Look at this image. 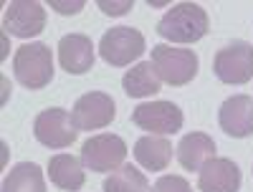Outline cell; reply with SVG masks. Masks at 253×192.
Masks as SVG:
<instances>
[{
  "label": "cell",
  "mask_w": 253,
  "mask_h": 192,
  "mask_svg": "<svg viewBox=\"0 0 253 192\" xmlns=\"http://www.w3.org/2000/svg\"><path fill=\"white\" fill-rule=\"evenodd\" d=\"M3 28L15 38H33L46 28V10L36 0H13L5 8Z\"/></svg>",
  "instance_id": "cell-10"
},
{
  "label": "cell",
  "mask_w": 253,
  "mask_h": 192,
  "mask_svg": "<svg viewBox=\"0 0 253 192\" xmlns=\"http://www.w3.org/2000/svg\"><path fill=\"white\" fill-rule=\"evenodd\" d=\"M3 192H46L43 169L36 162L15 164L3 180Z\"/></svg>",
  "instance_id": "cell-18"
},
{
  "label": "cell",
  "mask_w": 253,
  "mask_h": 192,
  "mask_svg": "<svg viewBox=\"0 0 253 192\" xmlns=\"http://www.w3.org/2000/svg\"><path fill=\"white\" fill-rule=\"evenodd\" d=\"M157 33L170 43H198L208 33V13L198 3H177L160 18Z\"/></svg>",
  "instance_id": "cell-1"
},
{
  "label": "cell",
  "mask_w": 253,
  "mask_h": 192,
  "mask_svg": "<svg viewBox=\"0 0 253 192\" xmlns=\"http://www.w3.org/2000/svg\"><path fill=\"white\" fill-rule=\"evenodd\" d=\"M144 48H147L144 36L132 26L109 28L99 40V56L107 61L109 66H117V69L129 66L132 61H137L144 53Z\"/></svg>",
  "instance_id": "cell-4"
},
{
  "label": "cell",
  "mask_w": 253,
  "mask_h": 192,
  "mask_svg": "<svg viewBox=\"0 0 253 192\" xmlns=\"http://www.w3.org/2000/svg\"><path fill=\"white\" fill-rule=\"evenodd\" d=\"M13 74L20 86L31 91L46 89L53 81V56L46 43H28L20 46L13 58Z\"/></svg>",
  "instance_id": "cell-2"
},
{
  "label": "cell",
  "mask_w": 253,
  "mask_h": 192,
  "mask_svg": "<svg viewBox=\"0 0 253 192\" xmlns=\"http://www.w3.org/2000/svg\"><path fill=\"white\" fill-rule=\"evenodd\" d=\"M104 192H150V182L137 167L122 164L104 180Z\"/></svg>",
  "instance_id": "cell-19"
},
{
  "label": "cell",
  "mask_w": 253,
  "mask_h": 192,
  "mask_svg": "<svg viewBox=\"0 0 253 192\" xmlns=\"http://www.w3.org/2000/svg\"><path fill=\"white\" fill-rule=\"evenodd\" d=\"M213 71L223 83L241 86L253 78V46L246 40H233L220 48L213 58Z\"/></svg>",
  "instance_id": "cell-5"
},
{
  "label": "cell",
  "mask_w": 253,
  "mask_h": 192,
  "mask_svg": "<svg viewBox=\"0 0 253 192\" xmlns=\"http://www.w3.org/2000/svg\"><path fill=\"white\" fill-rule=\"evenodd\" d=\"M51 8L58 10V13H63V15H76V13L84 8V3H81V0H76V3H61V0H51Z\"/></svg>",
  "instance_id": "cell-22"
},
{
  "label": "cell",
  "mask_w": 253,
  "mask_h": 192,
  "mask_svg": "<svg viewBox=\"0 0 253 192\" xmlns=\"http://www.w3.org/2000/svg\"><path fill=\"white\" fill-rule=\"evenodd\" d=\"M99 8L107 15H124L126 10L134 8V0H124V3H112V0H99Z\"/></svg>",
  "instance_id": "cell-21"
},
{
  "label": "cell",
  "mask_w": 253,
  "mask_h": 192,
  "mask_svg": "<svg viewBox=\"0 0 253 192\" xmlns=\"http://www.w3.org/2000/svg\"><path fill=\"white\" fill-rule=\"evenodd\" d=\"M215 157V142L205 132H190L177 144V159L185 169H203L205 162Z\"/></svg>",
  "instance_id": "cell-14"
},
{
  "label": "cell",
  "mask_w": 253,
  "mask_h": 192,
  "mask_svg": "<svg viewBox=\"0 0 253 192\" xmlns=\"http://www.w3.org/2000/svg\"><path fill=\"white\" fill-rule=\"evenodd\" d=\"M152 66L160 81L170 86H185L198 76V56L190 48H172V46H152Z\"/></svg>",
  "instance_id": "cell-3"
},
{
  "label": "cell",
  "mask_w": 253,
  "mask_h": 192,
  "mask_svg": "<svg viewBox=\"0 0 253 192\" xmlns=\"http://www.w3.org/2000/svg\"><path fill=\"white\" fill-rule=\"evenodd\" d=\"M117 116L114 99L104 91H89L79 96V101L71 109V121L76 126V132H94L109 126Z\"/></svg>",
  "instance_id": "cell-7"
},
{
  "label": "cell",
  "mask_w": 253,
  "mask_h": 192,
  "mask_svg": "<svg viewBox=\"0 0 253 192\" xmlns=\"http://www.w3.org/2000/svg\"><path fill=\"white\" fill-rule=\"evenodd\" d=\"M76 126L71 121V112L61 106H48L33 121V137L48 149H66L76 142Z\"/></svg>",
  "instance_id": "cell-6"
},
{
  "label": "cell",
  "mask_w": 253,
  "mask_h": 192,
  "mask_svg": "<svg viewBox=\"0 0 253 192\" xmlns=\"http://www.w3.org/2000/svg\"><path fill=\"white\" fill-rule=\"evenodd\" d=\"M200 192H238L241 190V169L228 157H213L203 164L198 177Z\"/></svg>",
  "instance_id": "cell-12"
},
{
  "label": "cell",
  "mask_w": 253,
  "mask_h": 192,
  "mask_svg": "<svg viewBox=\"0 0 253 192\" xmlns=\"http://www.w3.org/2000/svg\"><path fill=\"white\" fill-rule=\"evenodd\" d=\"M152 192H193V187L180 175H165L152 185Z\"/></svg>",
  "instance_id": "cell-20"
},
{
  "label": "cell",
  "mask_w": 253,
  "mask_h": 192,
  "mask_svg": "<svg viewBox=\"0 0 253 192\" xmlns=\"http://www.w3.org/2000/svg\"><path fill=\"white\" fill-rule=\"evenodd\" d=\"M132 121L144 132L165 137V134L180 132L185 116H182V109L172 101H150V104H139L132 112Z\"/></svg>",
  "instance_id": "cell-9"
},
{
  "label": "cell",
  "mask_w": 253,
  "mask_h": 192,
  "mask_svg": "<svg viewBox=\"0 0 253 192\" xmlns=\"http://www.w3.org/2000/svg\"><path fill=\"white\" fill-rule=\"evenodd\" d=\"M218 121H220V129L228 137H251L253 134V99L246 94H236L220 104V112H218Z\"/></svg>",
  "instance_id": "cell-11"
},
{
  "label": "cell",
  "mask_w": 253,
  "mask_h": 192,
  "mask_svg": "<svg viewBox=\"0 0 253 192\" xmlns=\"http://www.w3.org/2000/svg\"><path fill=\"white\" fill-rule=\"evenodd\" d=\"M94 43L84 33H69L58 40V63L69 74H86L94 66Z\"/></svg>",
  "instance_id": "cell-13"
},
{
  "label": "cell",
  "mask_w": 253,
  "mask_h": 192,
  "mask_svg": "<svg viewBox=\"0 0 253 192\" xmlns=\"http://www.w3.org/2000/svg\"><path fill=\"white\" fill-rule=\"evenodd\" d=\"M124 157H126V144L117 134H96L81 147V162L91 172H114L122 167Z\"/></svg>",
  "instance_id": "cell-8"
},
{
  "label": "cell",
  "mask_w": 253,
  "mask_h": 192,
  "mask_svg": "<svg viewBox=\"0 0 253 192\" xmlns=\"http://www.w3.org/2000/svg\"><path fill=\"white\" fill-rule=\"evenodd\" d=\"M134 159L144 169H150V172H162L172 162V144L165 137L147 134V137L137 139V144H134Z\"/></svg>",
  "instance_id": "cell-16"
},
{
  "label": "cell",
  "mask_w": 253,
  "mask_h": 192,
  "mask_svg": "<svg viewBox=\"0 0 253 192\" xmlns=\"http://www.w3.org/2000/svg\"><path fill=\"white\" fill-rule=\"evenodd\" d=\"M48 177L63 192H76V190L84 187V182H86V175H84V162L71 157V154H56V157H51L48 159Z\"/></svg>",
  "instance_id": "cell-15"
},
{
  "label": "cell",
  "mask_w": 253,
  "mask_h": 192,
  "mask_svg": "<svg viewBox=\"0 0 253 192\" xmlns=\"http://www.w3.org/2000/svg\"><path fill=\"white\" fill-rule=\"evenodd\" d=\"M160 76L152 66V61H142L137 66H132L129 71L124 74L122 78V89L126 96H134V99H142V96H155L160 91Z\"/></svg>",
  "instance_id": "cell-17"
}]
</instances>
